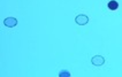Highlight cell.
Segmentation results:
<instances>
[{
    "label": "cell",
    "instance_id": "obj_1",
    "mask_svg": "<svg viewBox=\"0 0 122 77\" xmlns=\"http://www.w3.org/2000/svg\"><path fill=\"white\" fill-rule=\"evenodd\" d=\"M91 62L93 66H97V67H99V66H102L104 62H105V59H104V56L102 55H96L92 58V60H91Z\"/></svg>",
    "mask_w": 122,
    "mask_h": 77
},
{
    "label": "cell",
    "instance_id": "obj_2",
    "mask_svg": "<svg viewBox=\"0 0 122 77\" xmlns=\"http://www.w3.org/2000/svg\"><path fill=\"white\" fill-rule=\"evenodd\" d=\"M4 24L8 28H14L17 24V20L15 17H7L6 20H4Z\"/></svg>",
    "mask_w": 122,
    "mask_h": 77
},
{
    "label": "cell",
    "instance_id": "obj_3",
    "mask_svg": "<svg viewBox=\"0 0 122 77\" xmlns=\"http://www.w3.org/2000/svg\"><path fill=\"white\" fill-rule=\"evenodd\" d=\"M75 21L80 25H84V24H86L89 22V19H88V16H85V15H77L76 19H75Z\"/></svg>",
    "mask_w": 122,
    "mask_h": 77
},
{
    "label": "cell",
    "instance_id": "obj_4",
    "mask_svg": "<svg viewBox=\"0 0 122 77\" xmlns=\"http://www.w3.org/2000/svg\"><path fill=\"white\" fill-rule=\"evenodd\" d=\"M117 7H119V4H117L116 1H114V0H112V1L108 2V8L111 10H116Z\"/></svg>",
    "mask_w": 122,
    "mask_h": 77
},
{
    "label": "cell",
    "instance_id": "obj_5",
    "mask_svg": "<svg viewBox=\"0 0 122 77\" xmlns=\"http://www.w3.org/2000/svg\"><path fill=\"white\" fill-rule=\"evenodd\" d=\"M59 76L60 77H69L70 74H69V71H67V70H62V71H60Z\"/></svg>",
    "mask_w": 122,
    "mask_h": 77
}]
</instances>
